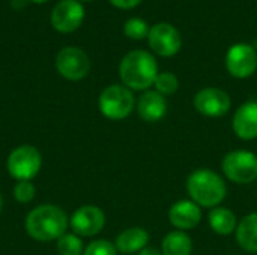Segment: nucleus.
I'll use <instances>...</instances> for the list:
<instances>
[{
    "mask_svg": "<svg viewBox=\"0 0 257 255\" xmlns=\"http://www.w3.org/2000/svg\"><path fill=\"white\" fill-rule=\"evenodd\" d=\"M230 96L217 87L200 90L194 96V108L206 117H221L230 110Z\"/></svg>",
    "mask_w": 257,
    "mask_h": 255,
    "instance_id": "11",
    "label": "nucleus"
},
{
    "mask_svg": "<svg viewBox=\"0 0 257 255\" xmlns=\"http://www.w3.org/2000/svg\"><path fill=\"white\" fill-rule=\"evenodd\" d=\"M68 225L66 213L54 204H41L26 218V230L29 236L38 242L57 240L66 233Z\"/></svg>",
    "mask_w": 257,
    "mask_h": 255,
    "instance_id": "1",
    "label": "nucleus"
},
{
    "mask_svg": "<svg viewBox=\"0 0 257 255\" xmlns=\"http://www.w3.org/2000/svg\"><path fill=\"white\" fill-rule=\"evenodd\" d=\"M57 252L59 255H81L83 242L77 234H63L57 239Z\"/></svg>",
    "mask_w": 257,
    "mask_h": 255,
    "instance_id": "20",
    "label": "nucleus"
},
{
    "mask_svg": "<svg viewBox=\"0 0 257 255\" xmlns=\"http://www.w3.org/2000/svg\"><path fill=\"white\" fill-rule=\"evenodd\" d=\"M83 2H89V0H83Z\"/></svg>",
    "mask_w": 257,
    "mask_h": 255,
    "instance_id": "29",
    "label": "nucleus"
},
{
    "mask_svg": "<svg viewBox=\"0 0 257 255\" xmlns=\"http://www.w3.org/2000/svg\"><path fill=\"white\" fill-rule=\"evenodd\" d=\"M149 26L142 18H130L123 24V32L131 39H143L149 35Z\"/></svg>",
    "mask_w": 257,
    "mask_h": 255,
    "instance_id": "21",
    "label": "nucleus"
},
{
    "mask_svg": "<svg viewBox=\"0 0 257 255\" xmlns=\"http://www.w3.org/2000/svg\"><path fill=\"white\" fill-rule=\"evenodd\" d=\"M119 74L125 87L133 90H146L158 77V65L155 57L148 51L134 50L122 59Z\"/></svg>",
    "mask_w": 257,
    "mask_h": 255,
    "instance_id": "2",
    "label": "nucleus"
},
{
    "mask_svg": "<svg viewBox=\"0 0 257 255\" xmlns=\"http://www.w3.org/2000/svg\"><path fill=\"white\" fill-rule=\"evenodd\" d=\"M193 243L184 231H172L163 240V255H190Z\"/></svg>",
    "mask_w": 257,
    "mask_h": 255,
    "instance_id": "19",
    "label": "nucleus"
},
{
    "mask_svg": "<svg viewBox=\"0 0 257 255\" xmlns=\"http://www.w3.org/2000/svg\"><path fill=\"white\" fill-rule=\"evenodd\" d=\"M137 110H139L140 117L145 122L154 123V122L161 120L166 116L167 102L161 93H158L157 90H149L140 96V99L137 102Z\"/></svg>",
    "mask_w": 257,
    "mask_h": 255,
    "instance_id": "15",
    "label": "nucleus"
},
{
    "mask_svg": "<svg viewBox=\"0 0 257 255\" xmlns=\"http://www.w3.org/2000/svg\"><path fill=\"white\" fill-rule=\"evenodd\" d=\"M113 6L119 8V9H133L136 8L142 0H108Z\"/></svg>",
    "mask_w": 257,
    "mask_h": 255,
    "instance_id": "25",
    "label": "nucleus"
},
{
    "mask_svg": "<svg viewBox=\"0 0 257 255\" xmlns=\"http://www.w3.org/2000/svg\"><path fill=\"white\" fill-rule=\"evenodd\" d=\"M36 194V188L30 180H20L17 182V185L14 186V197L18 203H30L35 198Z\"/></svg>",
    "mask_w": 257,
    "mask_h": 255,
    "instance_id": "23",
    "label": "nucleus"
},
{
    "mask_svg": "<svg viewBox=\"0 0 257 255\" xmlns=\"http://www.w3.org/2000/svg\"><path fill=\"white\" fill-rule=\"evenodd\" d=\"M134 95L125 86L113 84L102 90L98 105L104 117L110 120H122L134 108Z\"/></svg>",
    "mask_w": 257,
    "mask_h": 255,
    "instance_id": "4",
    "label": "nucleus"
},
{
    "mask_svg": "<svg viewBox=\"0 0 257 255\" xmlns=\"http://www.w3.org/2000/svg\"><path fill=\"white\" fill-rule=\"evenodd\" d=\"M57 72L71 81L83 80L90 69V60L87 54L77 47H66L56 56Z\"/></svg>",
    "mask_w": 257,
    "mask_h": 255,
    "instance_id": "7",
    "label": "nucleus"
},
{
    "mask_svg": "<svg viewBox=\"0 0 257 255\" xmlns=\"http://www.w3.org/2000/svg\"><path fill=\"white\" fill-rule=\"evenodd\" d=\"M226 66L230 75L236 78H247L257 69L256 50L248 44H236L230 47L226 56Z\"/></svg>",
    "mask_w": 257,
    "mask_h": 255,
    "instance_id": "9",
    "label": "nucleus"
},
{
    "mask_svg": "<svg viewBox=\"0 0 257 255\" xmlns=\"http://www.w3.org/2000/svg\"><path fill=\"white\" fill-rule=\"evenodd\" d=\"M239 246L248 252H257V213L247 215L236 228Z\"/></svg>",
    "mask_w": 257,
    "mask_h": 255,
    "instance_id": "17",
    "label": "nucleus"
},
{
    "mask_svg": "<svg viewBox=\"0 0 257 255\" xmlns=\"http://www.w3.org/2000/svg\"><path fill=\"white\" fill-rule=\"evenodd\" d=\"M202 219V212L194 201L181 200L169 210V221L179 230H191Z\"/></svg>",
    "mask_w": 257,
    "mask_h": 255,
    "instance_id": "14",
    "label": "nucleus"
},
{
    "mask_svg": "<svg viewBox=\"0 0 257 255\" xmlns=\"http://www.w3.org/2000/svg\"><path fill=\"white\" fill-rule=\"evenodd\" d=\"M226 177L235 183H251L257 179V156L248 150H233L223 159Z\"/></svg>",
    "mask_w": 257,
    "mask_h": 255,
    "instance_id": "6",
    "label": "nucleus"
},
{
    "mask_svg": "<svg viewBox=\"0 0 257 255\" xmlns=\"http://www.w3.org/2000/svg\"><path fill=\"white\" fill-rule=\"evenodd\" d=\"M233 131L241 140L257 138V102L242 104L233 116Z\"/></svg>",
    "mask_w": 257,
    "mask_h": 255,
    "instance_id": "13",
    "label": "nucleus"
},
{
    "mask_svg": "<svg viewBox=\"0 0 257 255\" xmlns=\"http://www.w3.org/2000/svg\"><path fill=\"white\" fill-rule=\"evenodd\" d=\"M42 159L38 149L33 146H20L14 149L6 161L8 173L15 180H32L41 170Z\"/></svg>",
    "mask_w": 257,
    "mask_h": 255,
    "instance_id": "5",
    "label": "nucleus"
},
{
    "mask_svg": "<svg viewBox=\"0 0 257 255\" xmlns=\"http://www.w3.org/2000/svg\"><path fill=\"white\" fill-rule=\"evenodd\" d=\"M116 246L108 240H95L92 242L83 255H116Z\"/></svg>",
    "mask_w": 257,
    "mask_h": 255,
    "instance_id": "24",
    "label": "nucleus"
},
{
    "mask_svg": "<svg viewBox=\"0 0 257 255\" xmlns=\"http://www.w3.org/2000/svg\"><path fill=\"white\" fill-rule=\"evenodd\" d=\"M149 240V234L145 228L133 227L125 231H122L116 239V249L122 254H134L145 249L146 243Z\"/></svg>",
    "mask_w": 257,
    "mask_h": 255,
    "instance_id": "16",
    "label": "nucleus"
},
{
    "mask_svg": "<svg viewBox=\"0 0 257 255\" xmlns=\"http://www.w3.org/2000/svg\"><path fill=\"white\" fill-rule=\"evenodd\" d=\"M84 18V9L78 0H60L51 12V24L60 33L77 30Z\"/></svg>",
    "mask_w": 257,
    "mask_h": 255,
    "instance_id": "10",
    "label": "nucleus"
},
{
    "mask_svg": "<svg viewBox=\"0 0 257 255\" xmlns=\"http://www.w3.org/2000/svg\"><path fill=\"white\" fill-rule=\"evenodd\" d=\"M155 87H157V92L161 93L163 96L164 95H172L178 90L179 87V81H178V77L175 74H170V72H163V74H158L157 80H155Z\"/></svg>",
    "mask_w": 257,
    "mask_h": 255,
    "instance_id": "22",
    "label": "nucleus"
},
{
    "mask_svg": "<svg viewBox=\"0 0 257 255\" xmlns=\"http://www.w3.org/2000/svg\"><path fill=\"white\" fill-rule=\"evenodd\" d=\"M105 224L104 212L96 206H81L71 216V228L74 234L90 237L98 234Z\"/></svg>",
    "mask_w": 257,
    "mask_h": 255,
    "instance_id": "12",
    "label": "nucleus"
},
{
    "mask_svg": "<svg viewBox=\"0 0 257 255\" xmlns=\"http://www.w3.org/2000/svg\"><path fill=\"white\" fill-rule=\"evenodd\" d=\"M187 191L193 201L203 207H215L226 197V185L223 179L208 168H200L190 174Z\"/></svg>",
    "mask_w": 257,
    "mask_h": 255,
    "instance_id": "3",
    "label": "nucleus"
},
{
    "mask_svg": "<svg viewBox=\"0 0 257 255\" xmlns=\"http://www.w3.org/2000/svg\"><path fill=\"white\" fill-rule=\"evenodd\" d=\"M209 225L217 234L227 236L236 227V216L226 207H214L209 213Z\"/></svg>",
    "mask_w": 257,
    "mask_h": 255,
    "instance_id": "18",
    "label": "nucleus"
},
{
    "mask_svg": "<svg viewBox=\"0 0 257 255\" xmlns=\"http://www.w3.org/2000/svg\"><path fill=\"white\" fill-rule=\"evenodd\" d=\"M149 45L151 48L163 57H172L175 56L182 45V38L181 33L178 32L176 27L167 23H160L151 27L149 35Z\"/></svg>",
    "mask_w": 257,
    "mask_h": 255,
    "instance_id": "8",
    "label": "nucleus"
},
{
    "mask_svg": "<svg viewBox=\"0 0 257 255\" xmlns=\"http://www.w3.org/2000/svg\"><path fill=\"white\" fill-rule=\"evenodd\" d=\"M2 206H3V200H2V195H0V210H2Z\"/></svg>",
    "mask_w": 257,
    "mask_h": 255,
    "instance_id": "28",
    "label": "nucleus"
},
{
    "mask_svg": "<svg viewBox=\"0 0 257 255\" xmlns=\"http://www.w3.org/2000/svg\"><path fill=\"white\" fill-rule=\"evenodd\" d=\"M139 255H163V252H160L157 248H145L139 252Z\"/></svg>",
    "mask_w": 257,
    "mask_h": 255,
    "instance_id": "26",
    "label": "nucleus"
},
{
    "mask_svg": "<svg viewBox=\"0 0 257 255\" xmlns=\"http://www.w3.org/2000/svg\"><path fill=\"white\" fill-rule=\"evenodd\" d=\"M29 2H33V3H44V2H47V0H29Z\"/></svg>",
    "mask_w": 257,
    "mask_h": 255,
    "instance_id": "27",
    "label": "nucleus"
}]
</instances>
